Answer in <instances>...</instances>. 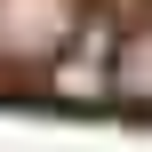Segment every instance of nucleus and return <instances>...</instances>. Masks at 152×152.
Segmentation results:
<instances>
[{
  "mask_svg": "<svg viewBox=\"0 0 152 152\" xmlns=\"http://www.w3.org/2000/svg\"><path fill=\"white\" fill-rule=\"evenodd\" d=\"M80 32V0H0V64L48 72Z\"/></svg>",
  "mask_w": 152,
  "mask_h": 152,
  "instance_id": "nucleus-1",
  "label": "nucleus"
},
{
  "mask_svg": "<svg viewBox=\"0 0 152 152\" xmlns=\"http://www.w3.org/2000/svg\"><path fill=\"white\" fill-rule=\"evenodd\" d=\"M112 96L128 112H152V16L136 32H120V48H112Z\"/></svg>",
  "mask_w": 152,
  "mask_h": 152,
  "instance_id": "nucleus-2",
  "label": "nucleus"
}]
</instances>
